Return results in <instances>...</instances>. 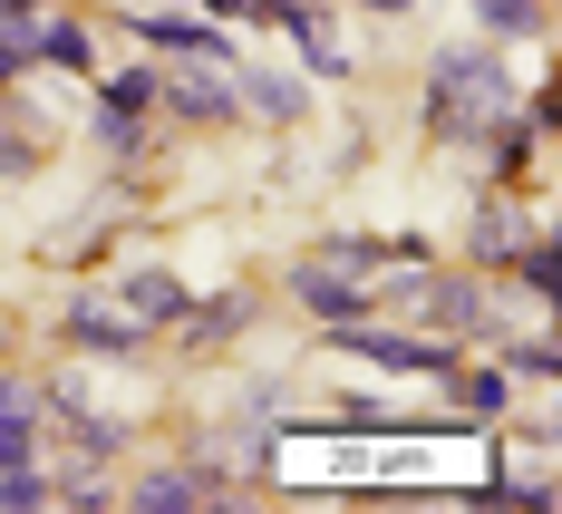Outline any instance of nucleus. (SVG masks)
<instances>
[{
	"label": "nucleus",
	"instance_id": "f257e3e1",
	"mask_svg": "<svg viewBox=\"0 0 562 514\" xmlns=\"http://www.w3.org/2000/svg\"><path fill=\"white\" fill-rule=\"evenodd\" d=\"M514 98H524V88L505 78V49H495V40H456V49L427 58L417 126H427L437 146H485V136L514 116Z\"/></svg>",
	"mask_w": 562,
	"mask_h": 514
},
{
	"label": "nucleus",
	"instance_id": "f03ea898",
	"mask_svg": "<svg viewBox=\"0 0 562 514\" xmlns=\"http://www.w3.org/2000/svg\"><path fill=\"white\" fill-rule=\"evenodd\" d=\"M156 116L194 126V136L233 126V116H243V98H233V58H166V68H156Z\"/></svg>",
	"mask_w": 562,
	"mask_h": 514
},
{
	"label": "nucleus",
	"instance_id": "7ed1b4c3",
	"mask_svg": "<svg viewBox=\"0 0 562 514\" xmlns=\"http://www.w3.org/2000/svg\"><path fill=\"white\" fill-rule=\"evenodd\" d=\"M321 340L359 349L369 369H397V379H456V340H417V331H379V321H339Z\"/></svg>",
	"mask_w": 562,
	"mask_h": 514
},
{
	"label": "nucleus",
	"instance_id": "20e7f679",
	"mask_svg": "<svg viewBox=\"0 0 562 514\" xmlns=\"http://www.w3.org/2000/svg\"><path fill=\"white\" fill-rule=\"evenodd\" d=\"M126 514H204L224 505V466H146L136 485H116Z\"/></svg>",
	"mask_w": 562,
	"mask_h": 514
},
{
	"label": "nucleus",
	"instance_id": "39448f33",
	"mask_svg": "<svg viewBox=\"0 0 562 514\" xmlns=\"http://www.w3.org/2000/svg\"><path fill=\"white\" fill-rule=\"evenodd\" d=\"M116 20H126V30H136L156 58H233L224 20H204L194 0H184V10H116Z\"/></svg>",
	"mask_w": 562,
	"mask_h": 514
},
{
	"label": "nucleus",
	"instance_id": "423d86ee",
	"mask_svg": "<svg viewBox=\"0 0 562 514\" xmlns=\"http://www.w3.org/2000/svg\"><path fill=\"white\" fill-rule=\"evenodd\" d=\"M291 301H301L321 331H339V321H369V311H379V282H359V272H339V262L311 253V262L291 272Z\"/></svg>",
	"mask_w": 562,
	"mask_h": 514
},
{
	"label": "nucleus",
	"instance_id": "0eeeda50",
	"mask_svg": "<svg viewBox=\"0 0 562 514\" xmlns=\"http://www.w3.org/2000/svg\"><path fill=\"white\" fill-rule=\"evenodd\" d=\"M233 98H243V116H262V126H301L311 116V78L301 68H262V58L252 68L233 58Z\"/></svg>",
	"mask_w": 562,
	"mask_h": 514
},
{
	"label": "nucleus",
	"instance_id": "6e6552de",
	"mask_svg": "<svg viewBox=\"0 0 562 514\" xmlns=\"http://www.w3.org/2000/svg\"><path fill=\"white\" fill-rule=\"evenodd\" d=\"M58 340L78 349V359H136V349H146V321H126L116 301H68Z\"/></svg>",
	"mask_w": 562,
	"mask_h": 514
},
{
	"label": "nucleus",
	"instance_id": "1a4fd4ad",
	"mask_svg": "<svg viewBox=\"0 0 562 514\" xmlns=\"http://www.w3.org/2000/svg\"><path fill=\"white\" fill-rule=\"evenodd\" d=\"M184 301H194V291L175 282L166 262H146V272H126V291H116V311H126V321H146V331H175V321H184Z\"/></svg>",
	"mask_w": 562,
	"mask_h": 514
},
{
	"label": "nucleus",
	"instance_id": "9d476101",
	"mask_svg": "<svg viewBox=\"0 0 562 514\" xmlns=\"http://www.w3.org/2000/svg\"><path fill=\"white\" fill-rule=\"evenodd\" d=\"M40 417H49V399H40L30 379H10V369H0V466L40 457Z\"/></svg>",
	"mask_w": 562,
	"mask_h": 514
},
{
	"label": "nucleus",
	"instance_id": "9b49d317",
	"mask_svg": "<svg viewBox=\"0 0 562 514\" xmlns=\"http://www.w3.org/2000/svg\"><path fill=\"white\" fill-rule=\"evenodd\" d=\"M514 243H524V214H514V204H485V214H475V233H465V272H485V282H505Z\"/></svg>",
	"mask_w": 562,
	"mask_h": 514
},
{
	"label": "nucleus",
	"instance_id": "f8f14e48",
	"mask_svg": "<svg viewBox=\"0 0 562 514\" xmlns=\"http://www.w3.org/2000/svg\"><path fill=\"white\" fill-rule=\"evenodd\" d=\"M40 427H58V437H68V457H78V466H108L116 447H126V437H116V417H88L78 399H49V417H40Z\"/></svg>",
	"mask_w": 562,
	"mask_h": 514
},
{
	"label": "nucleus",
	"instance_id": "ddd939ff",
	"mask_svg": "<svg viewBox=\"0 0 562 514\" xmlns=\"http://www.w3.org/2000/svg\"><path fill=\"white\" fill-rule=\"evenodd\" d=\"M30 78H40V10L0 0V98H10V88H30Z\"/></svg>",
	"mask_w": 562,
	"mask_h": 514
},
{
	"label": "nucleus",
	"instance_id": "4468645a",
	"mask_svg": "<svg viewBox=\"0 0 562 514\" xmlns=\"http://www.w3.org/2000/svg\"><path fill=\"white\" fill-rule=\"evenodd\" d=\"M543 30H553V0H475V40H495V49L543 40Z\"/></svg>",
	"mask_w": 562,
	"mask_h": 514
},
{
	"label": "nucleus",
	"instance_id": "2eb2a0df",
	"mask_svg": "<svg viewBox=\"0 0 562 514\" xmlns=\"http://www.w3.org/2000/svg\"><path fill=\"white\" fill-rule=\"evenodd\" d=\"M98 116H156V58H126L98 78Z\"/></svg>",
	"mask_w": 562,
	"mask_h": 514
},
{
	"label": "nucleus",
	"instance_id": "dca6fc26",
	"mask_svg": "<svg viewBox=\"0 0 562 514\" xmlns=\"http://www.w3.org/2000/svg\"><path fill=\"white\" fill-rule=\"evenodd\" d=\"M505 282H524L533 301H553V282H562V243L543 224H524V243H514V262H505Z\"/></svg>",
	"mask_w": 562,
	"mask_h": 514
},
{
	"label": "nucleus",
	"instance_id": "f3484780",
	"mask_svg": "<svg viewBox=\"0 0 562 514\" xmlns=\"http://www.w3.org/2000/svg\"><path fill=\"white\" fill-rule=\"evenodd\" d=\"M456 399H465V417H495V427H505L514 369H505V359H495V369H465V359H456Z\"/></svg>",
	"mask_w": 562,
	"mask_h": 514
},
{
	"label": "nucleus",
	"instance_id": "a211bd4d",
	"mask_svg": "<svg viewBox=\"0 0 562 514\" xmlns=\"http://www.w3.org/2000/svg\"><path fill=\"white\" fill-rule=\"evenodd\" d=\"M495 349H505L514 379H533V389H553V379H562V340H553V331H524V340H505V331H495Z\"/></svg>",
	"mask_w": 562,
	"mask_h": 514
},
{
	"label": "nucleus",
	"instance_id": "6ab92c4d",
	"mask_svg": "<svg viewBox=\"0 0 562 514\" xmlns=\"http://www.w3.org/2000/svg\"><path fill=\"white\" fill-rule=\"evenodd\" d=\"M40 505H58V476L40 457H20V466H0V514H40Z\"/></svg>",
	"mask_w": 562,
	"mask_h": 514
},
{
	"label": "nucleus",
	"instance_id": "aec40b11",
	"mask_svg": "<svg viewBox=\"0 0 562 514\" xmlns=\"http://www.w3.org/2000/svg\"><path fill=\"white\" fill-rule=\"evenodd\" d=\"M40 68H78V78H88V68H98V40H88L78 20H49V10H40Z\"/></svg>",
	"mask_w": 562,
	"mask_h": 514
},
{
	"label": "nucleus",
	"instance_id": "412c9836",
	"mask_svg": "<svg viewBox=\"0 0 562 514\" xmlns=\"http://www.w3.org/2000/svg\"><path fill=\"white\" fill-rule=\"evenodd\" d=\"M88 126H98V146H108L116 166H136V156H146V116H88Z\"/></svg>",
	"mask_w": 562,
	"mask_h": 514
},
{
	"label": "nucleus",
	"instance_id": "4be33fe9",
	"mask_svg": "<svg viewBox=\"0 0 562 514\" xmlns=\"http://www.w3.org/2000/svg\"><path fill=\"white\" fill-rule=\"evenodd\" d=\"M321 427H359V437H397V417H389L379 399H339L330 417H321Z\"/></svg>",
	"mask_w": 562,
	"mask_h": 514
},
{
	"label": "nucleus",
	"instance_id": "5701e85b",
	"mask_svg": "<svg viewBox=\"0 0 562 514\" xmlns=\"http://www.w3.org/2000/svg\"><path fill=\"white\" fill-rule=\"evenodd\" d=\"M301 58H311V78H349V49L330 40V20H311V30H301Z\"/></svg>",
	"mask_w": 562,
	"mask_h": 514
},
{
	"label": "nucleus",
	"instance_id": "b1692460",
	"mask_svg": "<svg viewBox=\"0 0 562 514\" xmlns=\"http://www.w3.org/2000/svg\"><path fill=\"white\" fill-rule=\"evenodd\" d=\"M194 10H204V20H243L252 0H194Z\"/></svg>",
	"mask_w": 562,
	"mask_h": 514
},
{
	"label": "nucleus",
	"instance_id": "393cba45",
	"mask_svg": "<svg viewBox=\"0 0 562 514\" xmlns=\"http://www.w3.org/2000/svg\"><path fill=\"white\" fill-rule=\"evenodd\" d=\"M349 10H369V20H397V10H417V0H349Z\"/></svg>",
	"mask_w": 562,
	"mask_h": 514
},
{
	"label": "nucleus",
	"instance_id": "a878e982",
	"mask_svg": "<svg viewBox=\"0 0 562 514\" xmlns=\"http://www.w3.org/2000/svg\"><path fill=\"white\" fill-rule=\"evenodd\" d=\"M20 10H49V0H20Z\"/></svg>",
	"mask_w": 562,
	"mask_h": 514
}]
</instances>
